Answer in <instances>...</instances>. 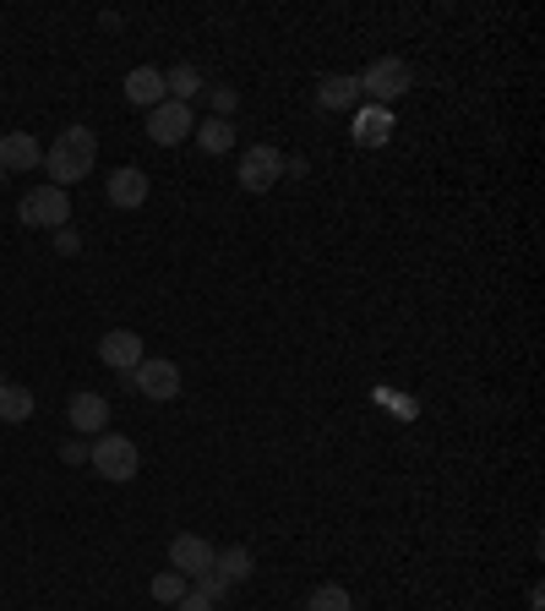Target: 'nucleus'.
Returning <instances> with one entry per match:
<instances>
[{
	"label": "nucleus",
	"mask_w": 545,
	"mask_h": 611,
	"mask_svg": "<svg viewBox=\"0 0 545 611\" xmlns=\"http://www.w3.org/2000/svg\"><path fill=\"white\" fill-rule=\"evenodd\" d=\"M66 415H71V426H77L82 437H99V432H110V399H104V393H88V388H77V393H71V404H66Z\"/></svg>",
	"instance_id": "9"
},
{
	"label": "nucleus",
	"mask_w": 545,
	"mask_h": 611,
	"mask_svg": "<svg viewBox=\"0 0 545 611\" xmlns=\"http://www.w3.org/2000/svg\"><path fill=\"white\" fill-rule=\"evenodd\" d=\"M191 137L202 143V153H230V148H235V121H219V115H208V121H202Z\"/></svg>",
	"instance_id": "19"
},
{
	"label": "nucleus",
	"mask_w": 545,
	"mask_h": 611,
	"mask_svg": "<svg viewBox=\"0 0 545 611\" xmlns=\"http://www.w3.org/2000/svg\"><path fill=\"white\" fill-rule=\"evenodd\" d=\"M55 252H60V257H77V252H82V235H77L71 224H66V230H55Z\"/></svg>",
	"instance_id": "24"
},
{
	"label": "nucleus",
	"mask_w": 545,
	"mask_h": 611,
	"mask_svg": "<svg viewBox=\"0 0 545 611\" xmlns=\"http://www.w3.org/2000/svg\"><path fill=\"white\" fill-rule=\"evenodd\" d=\"M22 224H33V230H66L71 224V197L60 186H33L22 197Z\"/></svg>",
	"instance_id": "4"
},
{
	"label": "nucleus",
	"mask_w": 545,
	"mask_h": 611,
	"mask_svg": "<svg viewBox=\"0 0 545 611\" xmlns=\"http://www.w3.org/2000/svg\"><path fill=\"white\" fill-rule=\"evenodd\" d=\"M202 88H208V82H202V71H197V66H186V60L164 71V93H169L175 104H186V99H197Z\"/></svg>",
	"instance_id": "17"
},
{
	"label": "nucleus",
	"mask_w": 545,
	"mask_h": 611,
	"mask_svg": "<svg viewBox=\"0 0 545 611\" xmlns=\"http://www.w3.org/2000/svg\"><path fill=\"white\" fill-rule=\"evenodd\" d=\"M99 360H104L110 371H136V366H142V333L110 327V333L99 338Z\"/></svg>",
	"instance_id": "10"
},
{
	"label": "nucleus",
	"mask_w": 545,
	"mask_h": 611,
	"mask_svg": "<svg viewBox=\"0 0 545 611\" xmlns=\"http://www.w3.org/2000/svg\"><path fill=\"white\" fill-rule=\"evenodd\" d=\"M360 99H371V104H393V99H404L409 88H414V71H409V60H399V55H382V60H371L360 77Z\"/></svg>",
	"instance_id": "2"
},
{
	"label": "nucleus",
	"mask_w": 545,
	"mask_h": 611,
	"mask_svg": "<svg viewBox=\"0 0 545 611\" xmlns=\"http://www.w3.org/2000/svg\"><path fill=\"white\" fill-rule=\"evenodd\" d=\"M191 590H197V596H208V601H213V607H219V601H224V596H230V590H235V585H224V579H219V574H213V568H208V574H197V585H191Z\"/></svg>",
	"instance_id": "22"
},
{
	"label": "nucleus",
	"mask_w": 545,
	"mask_h": 611,
	"mask_svg": "<svg viewBox=\"0 0 545 611\" xmlns=\"http://www.w3.org/2000/svg\"><path fill=\"white\" fill-rule=\"evenodd\" d=\"M186 590H191V585H186V579H180V574H175V568H169V574H158V579H153V585H147V596H153V601H158V607H175V601H180V596H186Z\"/></svg>",
	"instance_id": "21"
},
{
	"label": "nucleus",
	"mask_w": 545,
	"mask_h": 611,
	"mask_svg": "<svg viewBox=\"0 0 545 611\" xmlns=\"http://www.w3.org/2000/svg\"><path fill=\"white\" fill-rule=\"evenodd\" d=\"M316 104H322V110H355V104H360V82L344 77V71H338V77H322V82H316Z\"/></svg>",
	"instance_id": "15"
},
{
	"label": "nucleus",
	"mask_w": 545,
	"mask_h": 611,
	"mask_svg": "<svg viewBox=\"0 0 545 611\" xmlns=\"http://www.w3.org/2000/svg\"><path fill=\"white\" fill-rule=\"evenodd\" d=\"M33 404H38L33 388H22V382H5V388H0V421H5V426H22V421L33 415Z\"/></svg>",
	"instance_id": "18"
},
{
	"label": "nucleus",
	"mask_w": 545,
	"mask_h": 611,
	"mask_svg": "<svg viewBox=\"0 0 545 611\" xmlns=\"http://www.w3.org/2000/svg\"><path fill=\"white\" fill-rule=\"evenodd\" d=\"M60 458H66V464H88V448H82V443H66Z\"/></svg>",
	"instance_id": "26"
},
{
	"label": "nucleus",
	"mask_w": 545,
	"mask_h": 611,
	"mask_svg": "<svg viewBox=\"0 0 545 611\" xmlns=\"http://www.w3.org/2000/svg\"><path fill=\"white\" fill-rule=\"evenodd\" d=\"M136 393L142 399H153V404H169V399H180V366L175 360H164V355H142V366L132 371Z\"/></svg>",
	"instance_id": "5"
},
{
	"label": "nucleus",
	"mask_w": 545,
	"mask_h": 611,
	"mask_svg": "<svg viewBox=\"0 0 545 611\" xmlns=\"http://www.w3.org/2000/svg\"><path fill=\"white\" fill-rule=\"evenodd\" d=\"M252 546H224V552H213V574L224 579V585H246L252 579Z\"/></svg>",
	"instance_id": "16"
},
{
	"label": "nucleus",
	"mask_w": 545,
	"mask_h": 611,
	"mask_svg": "<svg viewBox=\"0 0 545 611\" xmlns=\"http://www.w3.org/2000/svg\"><path fill=\"white\" fill-rule=\"evenodd\" d=\"M0 388H5V377H0Z\"/></svg>",
	"instance_id": "27"
},
{
	"label": "nucleus",
	"mask_w": 545,
	"mask_h": 611,
	"mask_svg": "<svg viewBox=\"0 0 545 611\" xmlns=\"http://www.w3.org/2000/svg\"><path fill=\"white\" fill-rule=\"evenodd\" d=\"M241 191H272L278 180H283V153L268 148V143H257V148L241 158Z\"/></svg>",
	"instance_id": "8"
},
{
	"label": "nucleus",
	"mask_w": 545,
	"mask_h": 611,
	"mask_svg": "<svg viewBox=\"0 0 545 611\" xmlns=\"http://www.w3.org/2000/svg\"><path fill=\"white\" fill-rule=\"evenodd\" d=\"M0 180H5V169H0Z\"/></svg>",
	"instance_id": "28"
},
{
	"label": "nucleus",
	"mask_w": 545,
	"mask_h": 611,
	"mask_svg": "<svg viewBox=\"0 0 545 611\" xmlns=\"http://www.w3.org/2000/svg\"><path fill=\"white\" fill-rule=\"evenodd\" d=\"M388 137H393V110L366 104V110L355 115V143H360V148H388Z\"/></svg>",
	"instance_id": "12"
},
{
	"label": "nucleus",
	"mask_w": 545,
	"mask_h": 611,
	"mask_svg": "<svg viewBox=\"0 0 545 611\" xmlns=\"http://www.w3.org/2000/svg\"><path fill=\"white\" fill-rule=\"evenodd\" d=\"M104 197H110L115 208H142V202H147V175H142L136 164L115 169V175H110V186H104Z\"/></svg>",
	"instance_id": "13"
},
{
	"label": "nucleus",
	"mask_w": 545,
	"mask_h": 611,
	"mask_svg": "<svg viewBox=\"0 0 545 611\" xmlns=\"http://www.w3.org/2000/svg\"><path fill=\"white\" fill-rule=\"evenodd\" d=\"M175 611H219V607H213L208 596H197V590H186V596L175 601Z\"/></svg>",
	"instance_id": "25"
},
{
	"label": "nucleus",
	"mask_w": 545,
	"mask_h": 611,
	"mask_svg": "<svg viewBox=\"0 0 545 611\" xmlns=\"http://www.w3.org/2000/svg\"><path fill=\"white\" fill-rule=\"evenodd\" d=\"M235 104H241V93H235V88H213V115H219V121H230V115H235Z\"/></svg>",
	"instance_id": "23"
},
{
	"label": "nucleus",
	"mask_w": 545,
	"mask_h": 611,
	"mask_svg": "<svg viewBox=\"0 0 545 611\" xmlns=\"http://www.w3.org/2000/svg\"><path fill=\"white\" fill-rule=\"evenodd\" d=\"M213 552H219V546H208V535L180 530V535L169 541V568H175L180 579H197V574H208V568H213Z\"/></svg>",
	"instance_id": "7"
},
{
	"label": "nucleus",
	"mask_w": 545,
	"mask_h": 611,
	"mask_svg": "<svg viewBox=\"0 0 545 611\" xmlns=\"http://www.w3.org/2000/svg\"><path fill=\"white\" fill-rule=\"evenodd\" d=\"M126 99L142 104V110H158V104H164V71H158V66L126 71Z\"/></svg>",
	"instance_id": "14"
},
{
	"label": "nucleus",
	"mask_w": 545,
	"mask_h": 611,
	"mask_svg": "<svg viewBox=\"0 0 545 611\" xmlns=\"http://www.w3.org/2000/svg\"><path fill=\"white\" fill-rule=\"evenodd\" d=\"M38 164H44V148L33 143V132H5V137H0V169L33 175Z\"/></svg>",
	"instance_id": "11"
},
{
	"label": "nucleus",
	"mask_w": 545,
	"mask_h": 611,
	"mask_svg": "<svg viewBox=\"0 0 545 611\" xmlns=\"http://www.w3.org/2000/svg\"><path fill=\"white\" fill-rule=\"evenodd\" d=\"M197 132V115H191V104H175V99H164L153 115H147V137L158 143V148H175V143H186Z\"/></svg>",
	"instance_id": "6"
},
{
	"label": "nucleus",
	"mask_w": 545,
	"mask_h": 611,
	"mask_svg": "<svg viewBox=\"0 0 545 611\" xmlns=\"http://www.w3.org/2000/svg\"><path fill=\"white\" fill-rule=\"evenodd\" d=\"M88 464H93L104 480L126 486V480H136V469H142V454H136L132 437H121V432H99V443L88 448Z\"/></svg>",
	"instance_id": "3"
},
{
	"label": "nucleus",
	"mask_w": 545,
	"mask_h": 611,
	"mask_svg": "<svg viewBox=\"0 0 545 611\" xmlns=\"http://www.w3.org/2000/svg\"><path fill=\"white\" fill-rule=\"evenodd\" d=\"M305 611H355V601H349L344 585H316L311 601H305Z\"/></svg>",
	"instance_id": "20"
},
{
	"label": "nucleus",
	"mask_w": 545,
	"mask_h": 611,
	"mask_svg": "<svg viewBox=\"0 0 545 611\" xmlns=\"http://www.w3.org/2000/svg\"><path fill=\"white\" fill-rule=\"evenodd\" d=\"M93 158H99V137L88 126H66L49 148H44V169H49V186H77L82 175H93Z\"/></svg>",
	"instance_id": "1"
}]
</instances>
